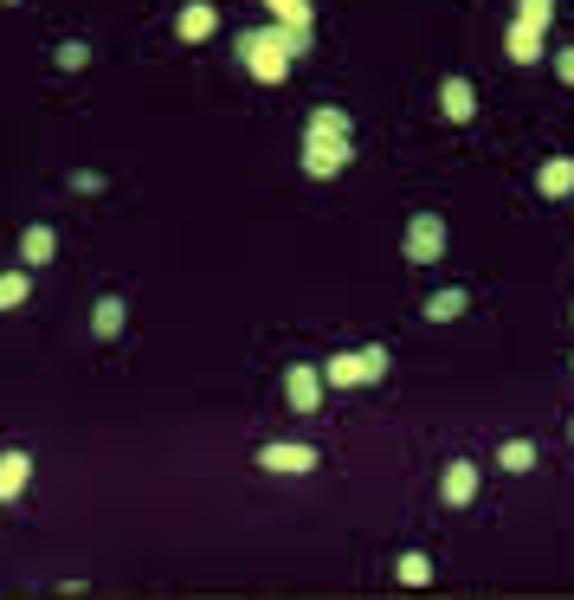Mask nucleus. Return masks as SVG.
Wrapping results in <instances>:
<instances>
[{"label":"nucleus","instance_id":"1","mask_svg":"<svg viewBox=\"0 0 574 600\" xmlns=\"http://www.w3.org/2000/svg\"><path fill=\"white\" fill-rule=\"evenodd\" d=\"M310 52V27H259V33H239V65L259 77V84H284L291 65Z\"/></svg>","mask_w":574,"mask_h":600},{"label":"nucleus","instance_id":"2","mask_svg":"<svg viewBox=\"0 0 574 600\" xmlns=\"http://www.w3.org/2000/svg\"><path fill=\"white\" fill-rule=\"evenodd\" d=\"M323 458H316V446H291V439H271V446H259V472H271V478H310Z\"/></svg>","mask_w":574,"mask_h":600},{"label":"nucleus","instance_id":"3","mask_svg":"<svg viewBox=\"0 0 574 600\" xmlns=\"http://www.w3.org/2000/svg\"><path fill=\"white\" fill-rule=\"evenodd\" d=\"M400 246H407V265H439L446 259V220L439 214H414Z\"/></svg>","mask_w":574,"mask_h":600},{"label":"nucleus","instance_id":"4","mask_svg":"<svg viewBox=\"0 0 574 600\" xmlns=\"http://www.w3.org/2000/svg\"><path fill=\"white\" fill-rule=\"evenodd\" d=\"M348 162H355V149H348V143H323V136H304V175H310V182H336Z\"/></svg>","mask_w":574,"mask_h":600},{"label":"nucleus","instance_id":"5","mask_svg":"<svg viewBox=\"0 0 574 600\" xmlns=\"http://www.w3.org/2000/svg\"><path fill=\"white\" fill-rule=\"evenodd\" d=\"M284 401H291V413H316V407H323V369L291 362V375H284Z\"/></svg>","mask_w":574,"mask_h":600},{"label":"nucleus","instance_id":"6","mask_svg":"<svg viewBox=\"0 0 574 600\" xmlns=\"http://www.w3.org/2000/svg\"><path fill=\"white\" fill-rule=\"evenodd\" d=\"M439 497H446V510H465V504L478 497V458H446Z\"/></svg>","mask_w":574,"mask_h":600},{"label":"nucleus","instance_id":"7","mask_svg":"<svg viewBox=\"0 0 574 600\" xmlns=\"http://www.w3.org/2000/svg\"><path fill=\"white\" fill-rule=\"evenodd\" d=\"M220 33V7L213 0H188L181 13H175V39H188V45H200V39Z\"/></svg>","mask_w":574,"mask_h":600},{"label":"nucleus","instance_id":"8","mask_svg":"<svg viewBox=\"0 0 574 600\" xmlns=\"http://www.w3.org/2000/svg\"><path fill=\"white\" fill-rule=\"evenodd\" d=\"M439 111H446V123H471V116H478V84L452 72L439 84Z\"/></svg>","mask_w":574,"mask_h":600},{"label":"nucleus","instance_id":"9","mask_svg":"<svg viewBox=\"0 0 574 600\" xmlns=\"http://www.w3.org/2000/svg\"><path fill=\"white\" fill-rule=\"evenodd\" d=\"M27 485H33V452L7 446V452H0V504H13Z\"/></svg>","mask_w":574,"mask_h":600},{"label":"nucleus","instance_id":"10","mask_svg":"<svg viewBox=\"0 0 574 600\" xmlns=\"http://www.w3.org/2000/svg\"><path fill=\"white\" fill-rule=\"evenodd\" d=\"M503 52H510L516 65H542V59H549V33L523 27V20H510V33H503Z\"/></svg>","mask_w":574,"mask_h":600},{"label":"nucleus","instance_id":"11","mask_svg":"<svg viewBox=\"0 0 574 600\" xmlns=\"http://www.w3.org/2000/svg\"><path fill=\"white\" fill-rule=\"evenodd\" d=\"M304 136H323V143H348V136H355V116L343 111V104H316V111H310V130Z\"/></svg>","mask_w":574,"mask_h":600},{"label":"nucleus","instance_id":"12","mask_svg":"<svg viewBox=\"0 0 574 600\" xmlns=\"http://www.w3.org/2000/svg\"><path fill=\"white\" fill-rule=\"evenodd\" d=\"M536 194L542 200H562V194H574V155H549L536 168Z\"/></svg>","mask_w":574,"mask_h":600},{"label":"nucleus","instance_id":"13","mask_svg":"<svg viewBox=\"0 0 574 600\" xmlns=\"http://www.w3.org/2000/svg\"><path fill=\"white\" fill-rule=\"evenodd\" d=\"M123 323H129V303L116 298V291H104V298L91 303V337H123Z\"/></svg>","mask_w":574,"mask_h":600},{"label":"nucleus","instance_id":"14","mask_svg":"<svg viewBox=\"0 0 574 600\" xmlns=\"http://www.w3.org/2000/svg\"><path fill=\"white\" fill-rule=\"evenodd\" d=\"M20 259L33 265V271H39V265H52V259H59V232H52L45 220H33L27 232H20Z\"/></svg>","mask_w":574,"mask_h":600},{"label":"nucleus","instance_id":"15","mask_svg":"<svg viewBox=\"0 0 574 600\" xmlns=\"http://www.w3.org/2000/svg\"><path fill=\"white\" fill-rule=\"evenodd\" d=\"M465 310H471V291H465V285H446V291L426 298V323H459Z\"/></svg>","mask_w":574,"mask_h":600},{"label":"nucleus","instance_id":"16","mask_svg":"<svg viewBox=\"0 0 574 600\" xmlns=\"http://www.w3.org/2000/svg\"><path fill=\"white\" fill-rule=\"evenodd\" d=\"M323 387H362V349H343L323 362Z\"/></svg>","mask_w":574,"mask_h":600},{"label":"nucleus","instance_id":"17","mask_svg":"<svg viewBox=\"0 0 574 600\" xmlns=\"http://www.w3.org/2000/svg\"><path fill=\"white\" fill-rule=\"evenodd\" d=\"M498 465L510 472V478L536 472V439H503V446H498Z\"/></svg>","mask_w":574,"mask_h":600},{"label":"nucleus","instance_id":"18","mask_svg":"<svg viewBox=\"0 0 574 600\" xmlns=\"http://www.w3.org/2000/svg\"><path fill=\"white\" fill-rule=\"evenodd\" d=\"M33 298V271H0V310H20Z\"/></svg>","mask_w":574,"mask_h":600},{"label":"nucleus","instance_id":"19","mask_svg":"<svg viewBox=\"0 0 574 600\" xmlns=\"http://www.w3.org/2000/svg\"><path fill=\"white\" fill-rule=\"evenodd\" d=\"M394 581H400V588H426V581H432V562H426L420 549H407V556L394 562Z\"/></svg>","mask_w":574,"mask_h":600},{"label":"nucleus","instance_id":"20","mask_svg":"<svg viewBox=\"0 0 574 600\" xmlns=\"http://www.w3.org/2000/svg\"><path fill=\"white\" fill-rule=\"evenodd\" d=\"M271 7V20H278V27H310V20H316V7H310V0H265Z\"/></svg>","mask_w":574,"mask_h":600},{"label":"nucleus","instance_id":"21","mask_svg":"<svg viewBox=\"0 0 574 600\" xmlns=\"http://www.w3.org/2000/svg\"><path fill=\"white\" fill-rule=\"evenodd\" d=\"M516 20H523V27H536V33H549V20H555V0H516Z\"/></svg>","mask_w":574,"mask_h":600},{"label":"nucleus","instance_id":"22","mask_svg":"<svg viewBox=\"0 0 574 600\" xmlns=\"http://www.w3.org/2000/svg\"><path fill=\"white\" fill-rule=\"evenodd\" d=\"M387 369H394V355H387L382 342H368V349H362V387H368V381H382Z\"/></svg>","mask_w":574,"mask_h":600},{"label":"nucleus","instance_id":"23","mask_svg":"<svg viewBox=\"0 0 574 600\" xmlns=\"http://www.w3.org/2000/svg\"><path fill=\"white\" fill-rule=\"evenodd\" d=\"M84 65H91V45H84V39H65V45H59V72H84Z\"/></svg>","mask_w":574,"mask_h":600},{"label":"nucleus","instance_id":"24","mask_svg":"<svg viewBox=\"0 0 574 600\" xmlns=\"http://www.w3.org/2000/svg\"><path fill=\"white\" fill-rule=\"evenodd\" d=\"M72 194H104V175L97 168H72Z\"/></svg>","mask_w":574,"mask_h":600},{"label":"nucleus","instance_id":"25","mask_svg":"<svg viewBox=\"0 0 574 600\" xmlns=\"http://www.w3.org/2000/svg\"><path fill=\"white\" fill-rule=\"evenodd\" d=\"M555 77H562V84H574V45H562V52H555Z\"/></svg>","mask_w":574,"mask_h":600},{"label":"nucleus","instance_id":"26","mask_svg":"<svg viewBox=\"0 0 574 600\" xmlns=\"http://www.w3.org/2000/svg\"><path fill=\"white\" fill-rule=\"evenodd\" d=\"M0 7H20V0H0Z\"/></svg>","mask_w":574,"mask_h":600},{"label":"nucleus","instance_id":"27","mask_svg":"<svg viewBox=\"0 0 574 600\" xmlns=\"http://www.w3.org/2000/svg\"><path fill=\"white\" fill-rule=\"evenodd\" d=\"M568 439H574V426H568Z\"/></svg>","mask_w":574,"mask_h":600}]
</instances>
